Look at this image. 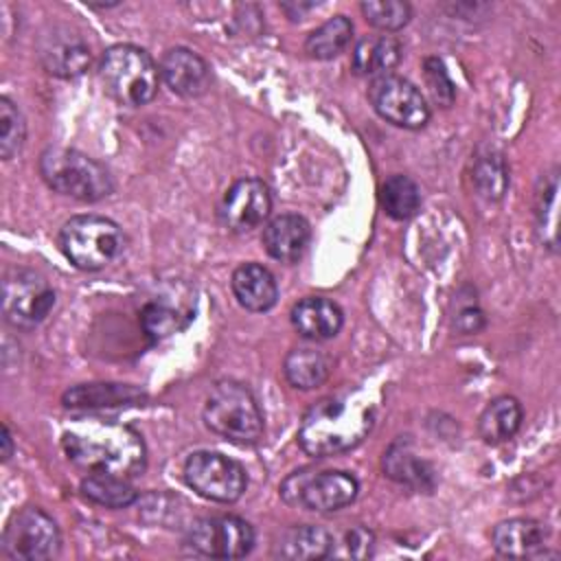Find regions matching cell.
Instances as JSON below:
<instances>
[{"mask_svg": "<svg viewBox=\"0 0 561 561\" xmlns=\"http://www.w3.org/2000/svg\"><path fill=\"white\" fill-rule=\"evenodd\" d=\"M39 173L53 191L79 202H99L114 191L110 171L77 149L48 147L39 158Z\"/></svg>", "mask_w": 561, "mask_h": 561, "instance_id": "5b68a950", "label": "cell"}, {"mask_svg": "<svg viewBox=\"0 0 561 561\" xmlns=\"http://www.w3.org/2000/svg\"><path fill=\"white\" fill-rule=\"evenodd\" d=\"M401 59V44L392 35H366L362 37L351 55V66L355 75L362 77H381L390 75V70Z\"/></svg>", "mask_w": 561, "mask_h": 561, "instance_id": "7402d4cb", "label": "cell"}, {"mask_svg": "<svg viewBox=\"0 0 561 561\" xmlns=\"http://www.w3.org/2000/svg\"><path fill=\"white\" fill-rule=\"evenodd\" d=\"M59 528L55 519L39 506L15 511L2 533V552L9 559L44 561L59 552Z\"/></svg>", "mask_w": 561, "mask_h": 561, "instance_id": "9c48e42d", "label": "cell"}, {"mask_svg": "<svg viewBox=\"0 0 561 561\" xmlns=\"http://www.w3.org/2000/svg\"><path fill=\"white\" fill-rule=\"evenodd\" d=\"M11 456H13V438H11L9 427L4 425L2 427V460H9Z\"/></svg>", "mask_w": 561, "mask_h": 561, "instance_id": "74e56055", "label": "cell"}, {"mask_svg": "<svg viewBox=\"0 0 561 561\" xmlns=\"http://www.w3.org/2000/svg\"><path fill=\"white\" fill-rule=\"evenodd\" d=\"M344 322L342 309L322 296H307L291 307L294 329L309 340H331Z\"/></svg>", "mask_w": 561, "mask_h": 561, "instance_id": "d6986e66", "label": "cell"}, {"mask_svg": "<svg viewBox=\"0 0 561 561\" xmlns=\"http://www.w3.org/2000/svg\"><path fill=\"white\" fill-rule=\"evenodd\" d=\"M357 480L346 471L298 469L280 484L285 504L316 513H331L348 506L357 497Z\"/></svg>", "mask_w": 561, "mask_h": 561, "instance_id": "52a82bcc", "label": "cell"}, {"mask_svg": "<svg viewBox=\"0 0 561 561\" xmlns=\"http://www.w3.org/2000/svg\"><path fill=\"white\" fill-rule=\"evenodd\" d=\"M351 37H353L351 20L346 15H333L307 35L305 53L311 59H333L348 46Z\"/></svg>", "mask_w": 561, "mask_h": 561, "instance_id": "484cf974", "label": "cell"}, {"mask_svg": "<svg viewBox=\"0 0 561 561\" xmlns=\"http://www.w3.org/2000/svg\"><path fill=\"white\" fill-rule=\"evenodd\" d=\"M204 423L234 445H254L263 434V414L248 386L221 379L204 403Z\"/></svg>", "mask_w": 561, "mask_h": 561, "instance_id": "277c9868", "label": "cell"}, {"mask_svg": "<svg viewBox=\"0 0 561 561\" xmlns=\"http://www.w3.org/2000/svg\"><path fill=\"white\" fill-rule=\"evenodd\" d=\"M368 24L381 31H399L410 22L412 7L403 0H368L359 4Z\"/></svg>", "mask_w": 561, "mask_h": 561, "instance_id": "1f68e13d", "label": "cell"}, {"mask_svg": "<svg viewBox=\"0 0 561 561\" xmlns=\"http://www.w3.org/2000/svg\"><path fill=\"white\" fill-rule=\"evenodd\" d=\"M333 535L322 526L302 524L285 530L276 543L272 554L287 561H305V559H324L333 554Z\"/></svg>", "mask_w": 561, "mask_h": 561, "instance_id": "44dd1931", "label": "cell"}, {"mask_svg": "<svg viewBox=\"0 0 561 561\" xmlns=\"http://www.w3.org/2000/svg\"><path fill=\"white\" fill-rule=\"evenodd\" d=\"M543 186L537 191V206H535V215H537V224L541 230V239L543 243L554 250L557 248V191H559V180H557V169L541 182Z\"/></svg>", "mask_w": 561, "mask_h": 561, "instance_id": "d6a6232c", "label": "cell"}, {"mask_svg": "<svg viewBox=\"0 0 561 561\" xmlns=\"http://www.w3.org/2000/svg\"><path fill=\"white\" fill-rule=\"evenodd\" d=\"M230 285L237 302L252 313H263L278 300V285L274 274L259 263L239 265L232 272Z\"/></svg>", "mask_w": 561, "mask_h": 561, "instance_id": "ac0fdd59", "label": "cell"}, {"mask_svg": "<svg viewBox=\"0 0 561 561\" xmlns=\"http://www.w3.org/2000/svg\"><path fill=\"white\" fill-rule=\"evenodd\" d=\"M309 239H311L309 221L294 213H285L270 219L261 237L265 252L280 263L298 261L305 254Z\"/></svg>", "mask_w": 561, "mask_h": 561, "instance_id": "e0dca14e", "label": "cell"}, {"mask_svg": "<svg viewBox=\"0 0 561 561\" xmlns=\"http://www.w3.org/2000/svg\"><path fill=\"white\" fill-rule=\"evenodd\" d=\"M66 408L72 410H101V408H121L138 405L145 401V392L129 383H79L64 392L61 397Z\"/></svg>", "mask_w": 561, "mask_h": 561, "instance_id": "ffe728a7", "label": "cell"}, {"mask_svg": "<svg viewBox=\"0 0 561 561\" xmlns=\"http://www.w3.org/2000/svg\"><path fill=\"white\" fill-rule=\"evenodd\" d=\"M548 530L541 522L530 517H513L500 522L491 533V543L497 554L508 559L541 557Z\"/></svg>", "mask_w": 561, "mask_h": 561, "instance_id": "2e32d148", "label": "cell"}, {"mask_svg": "<svg viewBox=\"0 0 561 561\" xmlns=\"http://www.w3.org/2000/svg\"><path fill=\"white\" fill-rule=\"evenodd\" d=\"M473 182H476L478 193L484 199H489V202L502 199V195L508 186V169H506L502 153L486 151V153L478 156V160L473 164Z\"/></svg>", "mask_w": 561, "mask_h": 561, "instance_id": "f546056e", "label": "cell"}, {"mask_svg": "<svg viewBox=\"0 0 561 561\" xmlns=\"http://www.w3.org/2000/svg\"><path fill=\"white\" fill-rule=\"evenodd\" d=\"M313 7H316L313 2H305V4H302V2H294V4L283 2V4H280V9H283L291 20H296V18L300 20V18H302V13H305V11H309V9H313Z\"/></svg>", "mask_w": 561, "mask_h": 561, "instance_id": "8d00e7d4", "label": "cell"}, {"mask_svg": "<svg viewBox=\"0 0 561 561\" xmlns=\"http://www.w3.org/2000/svg\"><path fill=\"white\" fill-rule=\"evenodd\" d=\"M61 447L68 460L88 473H110L129 480L147 467L142 436L118 421L77 419L64 430Z\"/></svg>", "mask_w": 561, "mask_h": 561, "instance_id": "6da1fadb", "label": "cell"}, {"mask_svg": "<svg viewBox=\"0 0 561 561\" xmlns=\"http://www.w3.org/2000/svg\"><path fill=\"white\" fill-rule=\"evenodd\" d=\"M329 370H331L329 357L313 346L291 348L283 364V373L287 381L300 390H311L322 386L329 377Z\"/></svg>", "mask_w": 561, "mask_h": 561, "instance_id": "d4e9b609", "label": "cell"}, {"mask_svg": "<svg viewBox=\"0 0 561 561\" xmlns=\"http://www.w3.org/2000/svg\"><path fill=\"white\" fill-rule=\"evenodd\" d=\"M81 493L90 502L107 508L129 506L138 497L136 489L129 484L127 478L110 473H88V478L81 480Z\"/></svg>", "mask_w": 561, "mask_h": 561, "instance_id": "f1b7e54d", "label": "cell"}, {"mask_svg": "<svg viewBox=\"0 0 561 561\" xmlns=\"http://www.w3.org/2000/svg\"><path fill=\"white\" fill-rule=\"evenodd\" d=\"M379 202L388 217L405 221L414 217L416 210L421 208V191L412 178L394 173L381 184Z\"/></svg>", "mask_w": 561, "mask_h": 561, "instance_id": "83f0119b", "label": "cell"}, {"mask_svg": "<svg viewBox=\"0 0 561 561\" xmlns=\"http://www.w3.org/2000/svg\"><path fill=\"white\" fill-rule=\"evenodd\" d=\"M160 77L169 90L184 99L202 96L210 85L208 64L184 46L169 48L160 59Z\"/></svg>", "mask_w": 561, "mask_h": 561, "instance_id": "9a60e30c", "label": "cell"}, {"mask_svg": "<svg viewBox=\"0 0 561 561\" xmlns=\"http://www.w3.org/2000/svg\"><path fill=\"white\" fill-rule=\"evenodd\" d=\"M193 320L191 309L175 307L167 300H151L140 309V327L151 340H164L184 331Z\"/></svg>", "mask_w": 561, "mask_h": 561, "instance_id": "4316f807", "label": "cell"}, {"mask_svg": "<svg viewBox=\"0 0 561 561\" xmlns=\"http://www.w3.org/2000/svg\"><path fill=\"white\" fill-rule=\"evenodd\" d=\"M383 471L388 478H392L399 484L412 486V489H423L430 491L434 486V476L432 469L425 460H421L410 443L397 440L388 447L383 454Z\"/></svg>", "mask_w": 561, "mask_h": 561, "instance_id": "603a6c76", "label": "cell"}, {"mask_svg": "<svg viewBox=\"0 0 561 561\" xmlns=\"http://www.w3.org/2000/svg\"><path fill=\"white\" fill-rule=\"evenodd\" d=\"M368 101L383 121L403 129H421L430 121V105L423 94L399 75L375 77L368 85Z\"/></svg>", "mask_w": 561, "mask_h": 561, "instance_id": "7c38bea8", "label": "cell"}, {"mask_svg": "<svg viewBox=\"0 0 561 561\" xmlns=\"http://www.w3.org/2000/svg\"><path fill=\"white\" fill-rule=\"evenodd\" d=\"M270 210V188L256 178L237 180L219 202V219L232 232H248L261 226Z\"/></svg>", "mask_w": 561, "mask_h": 561, "instance_id": "4fadbf2b", "label": "cell"}, {"mask_svg": "<svg viewBox=\"0 0 561 561\" xmlns=\"http://www.w3.org/2000/svg\"><path fill=\"white\" fill-rule=\"evenodd\" d=\"M191 550L213 559H239L254 546L252 526L237 515H215L195 519L184 535Z\"/></svg>", "mask_w": 561, "mask_h": 561, "instance_id": "8fae6325", "label": "cell"}, {"mask_svg": "<svg viewBox=\"0 0 561 561\" xmlns=\"http://www.w3.org/2000/svg\"><path fill=\"white\" fill-rule=\"evenodd\" d=\"M423 75H425V83L430 88V94L432 99L443 105V107H449L456 99V88L445 70V64L438 59V57H427L423 61Z\"/></svg>", "mask_w": 561, "mask_h": 561, "instance_id": "836d02e7", "label": "cell"}, {"mask_svg": "<svg viewBox=\"0 0 561 561\" xmlns=\"http://www.w3.org/2000/svg\"><path fill=\"white\" fill-rule=\"evenodd\" d=\"M99 77L116 103L138 107L156 96L160 70L145 48L114 44L101 57Z\"/></svg>", "mask_w": 561, "mask_h": 561, "instance_id": "3957f363", "label": "cell"}, {"mask_svg": "<svg viewBox=\"0 0 561 561\" xmlns=\"http://www.w3.org/2000/svg\"><path fill=\"white\" fill-rule=\"evenodd\" d=\"M39 61L48 75L59 79H75L90 66V48L75 31L55 26L39 42Z\"/></svg>", "mask_w": 561, "mask_h": 561, "instance_id": "5bb4252c", "label": "cell"}, {"mask_svg": "<svg viewBox=\"0 0 561 561\" xmlns=\"http://www.w3.org/2000/svg\"><path fill=\"white\" fill-rule=\"evenodd\" d=\"M522 405L515 397H495L478 419V432L484 443L497 445L513 438L522 425Z\"/></svg>", "mask_w": 561, "mask_h": 561, "instance_id": "cb8c5ba5", "label": "cell"}, {"mask_svg": "<svg viewBox=\"0 0 561 561\" xmlns=\"http://www.w3.org/2000/svg\"><path fill=\"white\" fill-rule=\"evenodd\" d=\"M26 138V123L20 112V107L2 96L0 99V156L4 160H11L20 153Z\"/></svg>", "mask_w": 561, "mask_h": 561, "instance_id": "4dcf8cb0", "label": "cell"}, {"mask_svg": "<svg viewBox=\"0 0 561 561\" xmlns=\"http://www.w3.org/2000/svg\"><path fill=\"white\" fill-rule=\"evenodd\" d=\"M346 552L344 554H351V557H370L373 554V546H375V537L370 530L362 528V526H355L353 530L346 533Z\"/></svg>", "mask_w": 561, "mask_h": 561, "instance_id": "e575fe53", "label": "cell"}, {"mask_svg": "<svg viewBox=\"0 0 561 561\" xmlns=\"http://www.w3.org/2000/svg\"><path fill=\"white\" fill-rule=\"evenodd\" d=\"M184 482L202 497L230 504L237 502L245 486V469L217 451H195L184 462Z\"/></svg>", "mask_w": 561, "mask_h": 561, "instance_id": "30bf717a", "label": "cell"}, {"mask_svg": "<svg viewBox=\"0 0 561 561\" xmlns=\"http://www.w3.org/2000/svg\"><path fill=\"white\" fill-rule=\"evenodd\" d=\"M55 307V291L35 270L13 267L2 280V316L13 329L31 331Z\"/></svg>", "mask_w": 561, "mask_h": 561, "instance_id": "ba28073f", "label": "cell"}, {"mask_svg": "<svg viewBox=\"0 0 561 561\" xmlns=\"http://www.w3.org/2000/svg\"><path fill=\"white\" fill-rule=\"evenodd\" d=\"M59 248L75 267L96 272L123 254L125 232L107 217L77 215L61 226Z\"/></svg>", "mask_w": 561, "mask_h": 561, "instance_id": "8992f818", "label": "cell"}, {"mask_svg": "<svg viewBox=\"0 0 561 561\" xmlns=\"http://www.w3.org/2000/svg\"><path fill=\"white\" fill-rule=\"evenodd\" d=\"M375 423V403L364 392L346 390L322 397L302 416L300 447L313 458H329L357 447Z\"/></svg>", "mask_w": 561, "mask_h": 561, "instance_id": "7a4b0ae2", "label": "cell"}, {"mask_svg": "<svg viewBox=\"0 0 561 561\" xmlns=\"http://www.w3.org/2000/svg\"><path fill=\"white\" fill-rule=\"evenodd\" d=\"M482 324H484V318L478 307H467L456 316V329L462 333H476L482 329Z\"/></svg>", "mask_w": 561, "mask_h": 561, "instance_id": "d590c367", "label": "cell"}]
</instances>
